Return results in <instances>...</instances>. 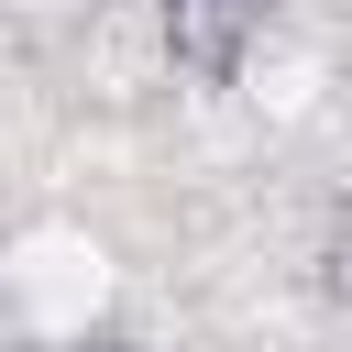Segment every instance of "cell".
<instances>
[{
  "mask_svg": "<svg viewBox=\"0 0 352 352\" xmlns=\"http://www.w3.org/2000/svg\"><path fill=\"white\" fill-rule=\"evenodd\" d=\"M154 11H165L176 77H198V88H231L253 66V44L275 33V0H154Z\"/></svg>",
  "mask_w": 352,
  "mask_h": 352,
  "instance_id": "1",
  "label": "cell"
},
{
  "mask_svg": "<svg viewBox=\"0 0 352 352\" xmlns=\"http://www.w3.org/2000/svg\"><path fill=\"white\" fill-rule=\"evenodd\" d=\"M99 352H132V341H99Z\"/></svg>",
  "mask_w": 352,
  "mask_h": 352,
  "instance_id": "2",
  "label": "cell"
}]
</instances>
